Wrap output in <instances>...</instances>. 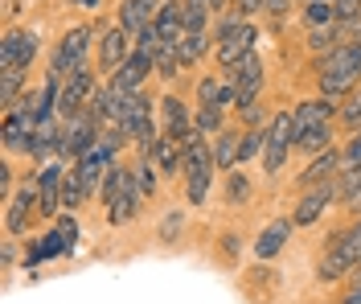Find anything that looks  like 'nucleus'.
<instances>
[{
    "mask_svg": "<svg viewBox=\"0 0 361 304\" xmlns=\"http://www.w3.org/2000/svg\"><path fill=\"white\" fill-rule=\"evenodd\" d=\"M193 128H197L202 136H222L226 132V107H197Z\"/></svg>",
    "mask_w": 361,
    "mask_h": 304,
    "instance_id": "bb28decb",
    "label": "nucleus"
},
{
    "mask_svg": "<svg viewBox=\"0 0 361 304\" xmlns=\"http://www.w3.org/2000/svg\"><path fill=\"white\" fill-rule=\"evenodd\" d=\"M132 173H135V189H140V197L152 202V193H157V177H160V169L152 164V157H140V161L132 164Z\"/></svg>",
    "mask_w": 361,
    "mask_h": 304,
    "instance_id": "4be33fe9",
    "label": "nucleus"
},
{
    "mask_svg": "<svg viewBox=\"0 0 361 304\" xmlns=\"http://www.w3.org/2000/svg\"><path fill=\"white\" fill-rule=\"evenodd\" d=\"M180 231H185V210H169L164 218H160V226H157V234L164 238V243H177Z\"/></svg>",
    "mask_w": 361,
    "mask_h": 304,
    "instance_id": "72a5a7b5",
    "label": "nucleus"
},
{
    "mask_svg": "<svg viewBox=\"0 0 361 304\" xmlns=\"http://www.w3.org/2000/svg\"><path fill=\"white\" fill-rule=\"evenodd\" d=\"M140 202H144V197H140V189H128V193L115 202L111 210H107V222H111V226H123V222H132L135 214H140Z\"/></svg>",
    "mask_w": 361,
    "mask_h": 304,
    "instance_id": "a878e982",
    "label": "nucleus"
},
{
    "mask_svg": "<svg viewBox=\"0 0 361 304\" xmlns=\"http://www.w3.org/2000/svg\"><path fill=\"white\" fill-rule=\"evenodd\" d=\"M205 49H209V33H180V42H177L180 66H193Z\"/></svg>",
    "mask_w": 361,
    "mask_h": 304,
    "instance_id": "cd10ccee",
    "label": "nucleus"
},
{
    "mask_svg": "<svg viewBox=\"0 0 361 304\" xmlns=\"http://www.w3.org/2000/svg\"><path fill=\"white\" fill-rule=\"evenodd\" d=\"M205 21H209V4L205 0H180V25H185V33H205Z\"/></svg>",
    "mask_w": 361,
    "mask_h": 304,
    "instance_id": "5701e85b",
    "label": "nucleus"
},
{
    "mask_svg": "<svg viewBox=\"0 0 361 304\" xmlns=\"http://www.w3.org/2000/svg\"><path fill=\"white\" fill-rule=\"evenodd\" d=\"M189 132H193V116H189L185 99H177V95L160 99V136H173V140H185Z\"/></svg>",
    "mask_w": 361,
    "mask_h": 304,
    "instance_id": "ddd939ff",
    "label": "nucleus"
},
{
    "mask_svg": "<svg viewBox=\"0 0 361 304\" xmlns=\"http://www.w3.org/2000/svg\"><path fill=\"white\" fill-rule=\"evenodd\" d=\"M288 8H292V0H263V13H275V17L288 13Z\"/></svg>",
    "mask_w": 361,
    "mask_h": 304,
    "instance_id": "a19ab883",
    "label": "nucleus"
},
{
    "mask_svg": "<svg viewBox=\"0 0 361 304\" xmlns=\"http://www.w3.org/2000/svg\"><path fill=\"white\" fill-rule=\"evenodd\" d=\"M345 169L341 164V148H329L308 161V169L300 173V189H312V186H324V181H337V173Z\"/></svg>",
    "mask_w": 361,
    "mask_h": 304,
    "instance_id": "2eb2a0df",
    "label": "nucleus"
},
{
    "mask_svg": "<svg viewBox=\"0 0 361 304\" xmlns=\"http://www.w3.org/2000/svg\"><path fill=\"white\" fill-rule=\"evenodd\" d=\"M295 148H300V152H308V157H320V152H329V148H333V123L304 132V136L295 140Z\"/></svg>",
    "mask_w": 361,
    "mask_h": 304,
    "instance_id": "393cba45",
    "label": "nucleus"
},
{
    "mask_svg": "<svg viewBox=\"0 0 361 304\" xmlns=\"http://www.w3.org/2000/svg\"><path fill=\"white\" fill-rule=\"evenodd\" d=\"M180 161H185V140H173V136H160L157 148H152V164L160 169V177H177Z\"/></svg>",
    "mask_w": 361,
    "mask_h": 304,
    "instance_id": "6ab92c4d",
    "label": "nucleus"
},
{
    "mask_svg": "<svg viewBox=\"0 0 361 304\" xmlns=\"http://www.w3.org/2000/svg\"><path fill=\"white\" fill-rule=\"evenodd\" d=\"M209 148H214V164L230 173V169L238 164V152H243V132H230V128H226L222 136H214Z\"/></svg>",
    "mask_w": 361,
    "mask_h": 304,
    "instance_id": "aec40b11",
    "label": "nucleus"
},
{
    "mask_svg": "<svg viewBox=\"0 0 361 304\" xmlns=\"http://www.w3.org/2000/svg\"><path fill=\"white\" fill-rule=\"evenodd\" d=\"M87 197H90V189L82 186V177H78V173H74V164H70V169H66V186H62V210L74 214Z\"/></svg>",
    "mask_w": 361,
    "mask_h": 304,
    "instance_id": "b1692460",
    "label": "nucleus"
},
{
    "mask_svg": "<svg viewBox=\"0 0 361 304\" xmlns=\"http://www.w3.org/2000/svg\"><path fill=\"white\" fill-rule=\"evenodd\" d=\"M54 231H58V238L66 243V251L78 243V222H74V214H58V218H54Z\"/></svg>",
    "mask_w": 361,
    "mask_h": 304,
    "instance_id": "e433bc0d",
    "label": "nucleus"
},
{
    "mask_svg": "<svg viewBox=\"0 0 361 304\" xmlns=\"http://www.w3.org/2000/svg\"><path fill=\"white\" fill-rule=\"evenodd\" d=\"M275 288H279L275 267H267V263H259V259H255V267L243 276V292H247L255 304H267L271 296H275Z\"/></svg>",
    "mask_w": 361,
    "mask_h": 304,
    "instance_id": "f3484780",
    "label": "nucleus"
},
{
    "mask_svg": "<svg viewBox=\"0 0 361 304\" xmlns=\"http://www.w3.org/2000/svg\"><path fill=\"white\" fill-rule=\"evenodd\" d=\"M353 267H357V255L345 247V238H341V231H337L333 234V243H329V251L316 259V280L320 284H337V280H345Z\"/></svg>",
    "mask_w": 361,
    "mask_h": 304,
    "instance_id": "1a4fd4ad",
    "label": "nucleus"
},
{
    "mask_svg": "<svg viewBox=\"0 0 361 304\" xmlns=\"http://www.w3.org/2000/svg\"><path fill=\"white\" fill-rule=\"evenodd\" d=\"M238 116L247 128H263V103H247V107H238Z\"/></svg>",
    "mask_w": 361,
    "mask_h": 304,
    "instance_id": "58836bf2",
    "label": "nucleus"
},
{
    "mask_svg": "<svg viewBox=\"0 0 361 304\" xmlns=\"http://www.w3.org/2000/svg\"><path fill=\"white\" fill-rule=\"evenodd\" d=\"M90 95H94V74H90V66L70 71L66 83H62V95H58V119H70V116H78V111H87Z\"/></svg>",
    "mask_w": 361,
    "mask_h": 304,
    "instance_id": "0eeeda50",
    "label": "nucleus"
},
{
    "mask_svg": "<svg viewBox=\"0 0 361 304\" xmlns=\"http://www.w3.org/2000/svg\"><path fill=\"white\" fill-rule=\"evenodd\" d=\"M238 247H243V243H238V234H234V231L222 234V238H218V259L234 263V259H238Z\"/></svg>",
    "mask_w": 361,
    "mask_h": 304,
    "instance_id": "4c0bfd02",
    "label": "nucleus"
},
{
    "mask_svg": "<svg viewBox=\"0 0 361 304\" xmlns=\"http://www.w3.org/2000/svg\"><path fill=\"white\" fill-rule=\"evenodd\" d=\"M177 71H180L177 42H160V49H157V66H152V74H160V78H177Z\"/></svg>",
    "mask_w": 361,
    "mask_h": 304,
    "instance_id": "c756f323",
    "label": "nucleus"
},
{
    "mask_svg": "<svg viewBox=\"0 0 361 304\" xmlns=\"http://www.w3.org/2000/svg\"><path fill=\"white\" fill-rule=\"evenodd\" d=\"M308 49H312V54H320V49H337V25L308 29Z\"/></svg>",
    "mask_w": 361,
    "mask_h": 304,
    "instance_id": "f704fd0d",
    "label": "nucleus"
},
{
    "mask_svg": "<svg viewBox=\"0 0 361 304\" xmlns=\"http://www.w3.org/2000/svg\"><path fill=\"white\" fill-rule=\"evenodd\" d=\"M94 37H103L94 25H78V29H70L66 37L54 46V54H49V71L70 74V71H78V66H87V49H90Z\"/></svg>",
    "mask_w": 361,
    "mask_h": 304,
    "instance_id": "7ed1b4c3",
    "label": "nucleus"
},
{
    "mask_svg": "<svg viewBox=\"0 0 361 304\" xmlns=\"http://www.w3.org/2000/svg\"><path fill=\"white\" fill-rule=\"evenodd\" d=\"M292 231H295V222H292V218H275V222H271L267 231H263L259 238H255V247H250V251H255V259H259V263L275 259L279 251H283V247H288Z\"/></svg>",
    "mask_w": 361,
    "mask_h": 304,
    "instance_id": "4468645a",
    "label": "nucleus"
},
{
    "mask_svg": "<svg viewBox=\"0 0 361 304\" xmlns=\"http://www.w3.org/2000/svg\"><path fill=\"white\" fill-rule=\"evenodd\" d=\"M295 148V132H292V111H279V116L267 123V148H263V169H267V177H275L283 161H288V152Z\"/></svg>",
    "mask_w": 361,
    "mask_h": 304,
    "instance_id": "20e7f679",
    "label": "nucleus"
},
{
    "mask_svg": "<svg viewBox=\"0 0 361 304\" xmlns=\"http://www.w3.org/2000/svg\"><path fill=\"white\" fill-rule=\"evenodd\" d=\"M337 202V181H324V186H312L308 193H304V202L295 206L292 222L295 226H312V222H320V214L329 210Z\"/></svg>",
    "mask_w": 361,
    "mask_h": 304,
    "instance_id": "f8f14e48",
    "label": "nucleus"
},
{
    "mask_svg": "<svg viewBox=\"0 0 361 304\" xmlns=\"http://www.w3.org/2000/svg\"><path fill=\"white\" fill-rule=\"evenodd\" d=\"M37 218H42V206H37V173H33V177L21 181L17 193L4 202V231H8V238H21Z\"/></svg>",
    "mask_w": 361,
    "mask_h": 304,
    "instance_id": "f03ea898",
    "label": "nucleus"
},
{
    "mask_svg": "<svg viewBox=\"0 0 361 304\" xmlns=\"http://www.w3.org/2000/svg\"><path fill=\"white\" fill-rule=\"evenodd\" d=\"M66 169H70V161H62V157L42 164V173H37V206H42V218H58V214H62Z\"/></svg>",
    "mask_w": 361,
    "mask_h": 304,
    "instance_id": "39448f33",
    "label": "nucleus"
},
{
    "mask_svg": "<svg viewBox=\"0 0 361 304\" xmlns=\"http://www.w3.org/2000/svg\"><path fill=\"white\" fill-rule=\"evenodd\" d=\"M247 193H250L247 177L230 169V173H226V206H243V202H247Z\"/></svg>",
    "mask_w": 361,
    "mask_h": 304,
    "instance_id": "2f4dec72",
    "label": "nucleus"
},
{
    "mask_svg": "<svg viewBox=\"0 0 361 304\" xmlns=\"http://www.w3.org/2000/svg\"><path fill=\"white\" fill-rule=\"evenodd\" d=\"M132 46H135V42H132V33H128V29H119V25L107 29V33L99 37V66H103L107 74H115L128 58H132Z\"/></svg>",
    "mask_w": 361,
    "mask_h": 304,
    "instance_id": "9b49d317",
    "label": "nucleus"
},
{
    "mask_svg": "<svg viewBox=\"0 0 361 304\" xmlns=\"http://www.w3.org/2000/svg\"><path fill=\"white\" fill-rule=\"evenodd\" d=\"M304 21L320 29V25H337V4L333 0H308L304 4Z\"/></svg>",
    "mask_w": 361,
    "mask_h": 304,
    "instance_id": "7c9ffc66",
    "label": "nucleus"
},
{
    "mask_svg": "<svg viewBox=\"0 0 361 304\" xmlns=\"http://www.w3.org/2000/svg\"><path fill=\"white\" fill-rule=\"evenodd\" d=\"M74 4H87V8H99V0H74Z\"/></svg>",
    "mask_w": 361,
    "mask_h": 304,
    "instance_id": "79ce46f5",
    "label": "nucleus"
},
{
    "mask_svg": "<svg viewBox=\"0 0 361 304\" xmlns=\"http://www.w3.org/2000/svg\"><path fill=\"white\" fill-rule=\"evenodd\" d=\"M333 116H341V107L329 99V95H316V99H304L300 107L292 111V132L295 140L304 136V132H312V128H324V123H333Z\"/></svg>",
    "mask_w": 361,
    "mask_h": 304,
    "instance_id": "9d476101",
    "label": "nucleus"
},
{
    "mask_svg": "<svg viewBox=\"0 0 361 304\" xmlns=\"http://www.w3.org/2000/svg\"><path fill=\"white\" fill-rule=\"evenodd\" d=\"M152 66H157V58H144V54H135V49H132V58L111 74V83L119 87V91H140V87H144V78L152 74Z\"/></svg>",
    "mask_w": 361,
    "mask_h": 304,
    "instance_id": "a211bd4d",
    "label": "nucleus"
},
{
    "mask_svg": "<svg viewBox=\"0 0 361 304\" xmlns=\"http://www.w3.org/2000/svg\"><path fill=\"white\" fill-rule=\"evenodd\" d=\"M37 54H42L37 33H29V29H8V33H4V42H0V71H13V66L29 71Z\"/></svg>",
    "mask_w": 361,
    "mask_h": 304,
    "instance_id": "6e6552de",
    "label": "nucleus"
},
{
    "mask_svg": "<svg viewBox=\"0 0 361 304\" xmlns=\"http://www.w3.org/2000/svg\"><path fill=\"white\" fill-rule=\"evenodd\" d=\"M160 4L164 0H123L119 4V29H128V33H140V29H148V25L157 21Z\"/></svg>",
    "mask_w": 361,
    "mask_h": 304,
    "instance_id": "dca6fc26",
    "label": "nucleus"
},
{
    "mask_svg": "<svg viewBox=\"0 0 361 304\" xmlns=\"http://www.w3.org/2000/svg\"><path fill=\"white\" fill-rule=\"evenodd\" d=\"M255 42H259V29L250 21H238L234 29H226L222 37H218V46H214V58H218V66L230 71L234 62H243L247 54H255Z\"/></svg>",
    "mask_w": 361,
    "mask_h": 304,
    "instance_id": "423d86ee",
    "label": "nucleus"
},
{
    "mask_svg": "<svg viewBox=\"0 0 361 304\" xmlns=\"http://www.w3.org/2000/svg\"><path fill=\"white\" fill-rule=\"evenodd\" d=\"M263 148H267V128H247V132H243V152H238V161L259 157Z\"/></svg>",
    "mask_w": 361,
    "mask_h": 304,
    "instance_id": "473e14b6",
    "label": "nucleus"
},
{
    "mask_svg": "<svg viewBox=\"0 0 361 304\" xmlns=\"http://www.w3.org/2000/svg\"><path fill=\"white\" fill-rule=\"evenodd\" d=\"M214 148L205 140L202 132L193 128L185 136V161H180V173H185V202L189 206H202L209 197V181H214Z\"/></svg>",
    "mask_w": 361,
    "mask_h": 304,
    "instance_id": "f257e3e1",
    "label": "nucleus"
},
{
    "mask_svg": "<svg viewBox=\"0 0 361 304\" xmlns=\"http://www.w3.org/2000/svg\"><path fill=\"white\" fill-rule=\"evenodd\" d=\"M337 119L345 123V128H353V132H357V128H361V91H353L345 103H341V116Z\"/></svg>",
    "mask_w": 361,
    "mask_h": 304,
    "instance_id": "c9c22d12",
    "label": "nucleus"
},
{
    "mask_svg": "<svg viewBox=\"0 0 361 304\" xmlns=\"http://www.w3.org/2000/svg\"><path fill=\"white\" fill-rule=\"evenodd\" d=\"M152 25H157L160 42H180V33H185V25H180V0H164Z\"/></svg>",
    "mask_w": 361,
    "mask_h": 304,
    "instance_id": "412c9836",
    "label": "nucleus"
},
{
    "mask_svg": "<svg viewBox=\"0 0 361 304\" xmlns=\"http://www.w3.org/2000/svg\"><path fill=\"white\" fill-rule=\"evenodd\" d=\"M234 13L250 17V13H263V0H234Z\"/></svg>",
    "mask_w": 361,
    "mask_h": 304,
    "instance_id": "ea45409f",
    "label": "nucleus"
},
{
    "mask_svg": "<svg viewBox=\"0 0 361 304\" xmlns=\"http://www.w3.org/2000/svg\"><path fill=\"white\" fill-rule=\"evenodd\" d=\"M222 95H226V78L205 74L197 83V107H222Z\"/></svg>",
    "mask_w": 361,
    "mask_h": 304,
    "instance_id": "c85d7f7f",
    "label": "nucleus"
},
{
    "mask_svg": "<svg viewBox=\"0 0 361 304\" xmlns=\"http://www.w3.org/2000/svg\"><path fill=\"white\" fill-rule=\"evenodd\" d=\"M357 42H361V25H357Z\"/></svg>",
    "mask_w": 361,
    "mask_h": 304,
    "instance_id": "37998d69",
    "label": "nucleus"
}]
</instances>
